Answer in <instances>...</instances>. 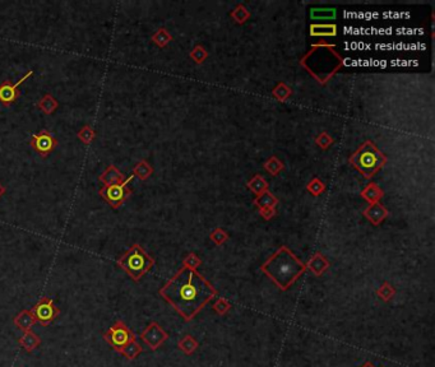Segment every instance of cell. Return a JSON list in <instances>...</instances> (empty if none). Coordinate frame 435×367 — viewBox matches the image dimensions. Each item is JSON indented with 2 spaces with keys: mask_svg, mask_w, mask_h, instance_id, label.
Here are the masks:
<instances>
[{
  "mask_svg": "<svg viewBox=\"0 0 435 367\" xmlns=\"http://www.w3.org/2000/svg\"><path fill=\"white\" fill-rule=\"evenodd\" d=\"M178 347H179V349L183 353H185L187 356H190V354H193L197 351L198 347H199V343H198V341L193 335H184L178 342Z\"/></svg>",
  "mask_w": 435,
  "mask_h": 367,
  "instance_id": "17",
  "label": "cell"
},
{
  "mask_svg": "<svg viewBox=\"0 0 435 367\" xmlns=\"http://www.w3.org/2000/svg\"><path fill=\"white\" fill-rule=\"evenodd\" d=\"M152 172L153 168L151 167V165L147 161H139V162L134 166V168H133V175L139 177L140 180H147V178L152 175Z\"/></svg>",
  "mask_w": 435,
  "mask_h": 367,
  "instance_id": "19",
  "label": "cell"
},
{
  "mask_svg": "<svg viewBox=\"0 0 435 367\" xmlns=\"http://www.w3.org/2000/svg\"><path fill=\"white\" fill-rule=\"evenodd\" d=\"M361 367H376V366H375V364H374V363H373V362H370V361H366V362H365V363H364V364H363V366H361Z\"/></svg>",
  "mask_w": 435,
  "mask_h": 367,
  "instance_id": "31",
  "label": "cell"
},
{
  "mask_svg": "<svg viewBox=\"0 0 435 367\" xmlns=\"http://www.w3.org/2000/svg\"><path fill=\"white\" fill-rule=\"evenodd\" d=\"M365 216L374 223V225L378 226L379 223L387 217V210L384 209L382 205H379L378 203H373V204L365 210Z\"/></svg>",
  "mask_w": 435,
  "mask_h": 367,
  "instance_id": "16",
  "label": "cell"
},
{
  "mask_svg": "<svg viewBox=\"0 0 435 367\" xmlns=\"http://www.w3.org/2000/svg\"><path fill=\"white\" fill-rule=\"evenodd\" d=\"M34 315L36 323L47 326L59 316V309L55 306L54 300L50 297H42L34 308L30 310Z\"/></svg>",
  "mask_w": 435,
  "mask_h": 367,
  "instance_id": "7",
  "label": "cell"
},
{
  "mask_svg": "<svg viewBox=\"0 0 435 367\" xmlns=\"http://www.w3.org/2000/svg\"><path fill=\"white\" fill-rule=\"evenodd\" d=\"M212 309H213V311H215L216 314H218V315L223 316V315H226V314H227L228 311L231 310V303L228 302V301L226 300V298L220 297V298H217V301H216L215 303H213Z\"/></svg>",
  "mask_w": 435,
  "mask_h": 367,
  "instance_id": "24",
  "label": "cell"
},
{
  "mask_svg": "<svg viewBox=\"0 0 435 367\" xmlns=\"http://www.w3.org/2000/svg\"><path fill=\"white\" fill-rule=\"evenodd\" d=\"M394 295H396V290H394L393 286L388 282H384L383 285L376 290V296H378L382 301H384V302L391 301L392 298L394 297Z\"/></svg>",
  "mask_w": 435,
  "mask_h": 367,
  "instance_id": "22",
  "label": "cell"
},
{
  "mask_svg": "<svg viewBox=\"0 0 435 367\" xmlns=\"http://www.w3.org/2000/svg\"><path fill=\"white\" fill-rule=\"evenodd\" d=\"M37 107L44 112L45 115H51L56 111V109L59 107V102L55 99L52 95L46 94L42 99L39 100L37 102Z\"/></svg>",
  "mask_w": 435,
  "mask_h": 367,
  "instance_id": "15",
  "label": "cell"
},
{
  "mask_svg": "<svg viewBox=\"0 0 435 367\" xmlns=\"http://www.w3.org/2000/svg\"><path fill=\"white\" fill-rule=\"evenodd\" d=\"M256 203H260V204H258L259 207L262 208V212H265V210L271 209V208L275 205L276 199L272 197L271 194H268V193H263L262 197L259 198L258 200H256Z\"/></svg>",
  "mask_w": 435,
  "mask_h": 367,
  "instance_id": "25",
  "label": "cell"
},
{
  "mask_svg": "<svg viewBox=\"0 0 435 367\" xmlns=\"http://www.w3.org/2000/svg\"><path fill=\"white\" fill-rule=\"evenodd\" d=\"M99 180L101 181L102 185H111V184H119L125 180L122 171L115 165H109L106 170L99 176Z\"/></svg>",
  "mask_w": 435,
  "mask_h": 367,
  "instance_id": "11",
  "label": "cell"
},
{
  "mask_svg": "<svg viewBox=\"0 0 435 367\" xmlns=\"http://www.w3.org/2000/svg\"><path fill=\"white\" fill-rule=\"evenodd\" d=\"M336 16V11L334 9H311V17L316 19H329L333 18Z\"/></svg>",
  "mask_w": 435,
  "mask_h": 367,
  "instance_id": "27",
  "label": "cell"
},
{
  "mask_svg": "<svg viewBox=\"0 0 435 367\" xmlns=\"http://www.w3.org/2000/svg\"><path fill=\"white\" fill-rule=\"evenodd\" d=\"M134 175H130L129 177L125 178L123 182L119 184H111V185H104L101 190L99 192L100 197L104 200H106L107 204L112 208V209H119L125 200L130 197L132 190L128 188V184L133 180Z\"/></svg>",
  "mask_w": 435,
  "mask_h": 367,
  "instance_id": "5",
  "label": "cell"
},
{
  "mask_svg": "<svg viewBox=\"0 0 435 367\" xmlns=\"http://www.w3.org/2000/svg\"><path fill=\"white\" fill-rule=\"evenodd\" d=\"M310 34L313 36H334L337 34V27L333 24H314L310 27Z\"/></svg>",
  "mask_w": 435,
  "mask_h": 367,
  "instance_id": "20",
  "label": "cell"
},
{
  "mask_svg": "<svg viewBox=\"0 0 435 367\" xmlns=\"http://www.w3.org/2000/svg\"><path fill=\"white\" fill-rule=\"evenodd\" d=\"M57 139L47 130H41L36 134L31 135V147L41 156L42 158H46L55 148L57 147Z\"/></svg>",
  "mask_w": 435,
  "mask_h": 367,
  "instance_id": "9",
  "label": "cell"
},
{
  "mask_svg": "<svg viewBox=\"0 0 435 367\" xmlns=\"http://www.w3.org/2000/svg\"><path fill=\"white\" fill-rule=\"evenodd\" d=\"M152 41L155 42L157 46L165 47L168 42L171 41V35L166 31L165 28H160L155 35L152 36Z\"/></svg>",
  "mask_w": 435,
  "mask_h": 367,
  "instance_id": "23",
  "label": "cell"
},
{
  "mask_svg": "<svg viewBox=\"0 0 435 367\" xmlns=\"http://www.w3.org/2000/svg\"><path fill=\"white\" fill-rule=\"evenodd\" d=\"M363 195L366 198V199L371 200V202H375L378 198H381L382 193H381V190H379L378 188L375 187V185H370V187L366 188L365 192H363Z\"/></svg>",
  "mask_w": 435,
  "mask_h": 367,
  "instance_id": "28",
  "label": "cell"
},
{
  "mask_svg": "<svg viewBox=\"0 0 435 367\" xmlns=\"http://www.w3.org/2000/svg\"><path fill=\"white\" fill-rule=\"evenodd\" d=\"M140 339L144 342V344H147V347H150L151 351H156L167 341L168 334L163 330L160 324L152 321L140 333Z\"/></svg>",
  "mask_w": 435,
  "mask_h": 367,
  "instance_id": "8",
  "label": "cell"
},
{
  "mask_svg": "<svg viewBox=\"0 0 435 367\" xmlns=\"http://www.w3.org/2000/svg\"><path fill=\"white\" fill-rule=\"evenodd\" d=\"M18 343L24 351L31 353V352H34L35 349L41 344V339H40V337L37 335L36 333H34L32 330H28L23 331L22 337L18 339Z\"/></svg>",
  "mask_w": 435,
  "mask_h": 367,
  "instance_id": "14",
  "label": "cell"
},
{
  "mask_svg": "<svg viewBox=\"0 0 435 367\" xmlns=\"http://www.w3.org/2000/svg\"><path fill=\"white\" fill-rule=\"evenodd\" d=\"M260 270L281 291H287L306 270V264L299 260L287 246H281L263 263Z\"/></svg>",
  "mask_w": 435,
  "mask_h": 367,
  "instance_id": "2",
  "label": "cell"
},
{
  "mask_svg": "<svg viewBox=\"0 0 435 367\" xmlns=\"http://www.w3.org/2000/svg\"><path fill=\"white\" fill-rule=\"evenodd\" d=\"M104 339L115 351L120 352L128 343L137 341V337L124 321L117 320L114 325L110 326L109 330L104 334Z\"/></svg>",
  "mask_w": 435,
  "mask_h": 367,
  "instance_id": "6",
  "label": "cell"
},
{
  "mask_svg": "<svg viewBox=\"0 0 435 367\" xmlns=\"http://www.w3.org/2000/svg\"><path fill=\"white\" fill-rule=\"evenodd\" d=\"M6 193H7V189H6V187H4L3 184L0 182V198L3 197V195H4V194H6Z\"/></svg>",
  "mask_w": 435,
  "mask_h": 367,
  "instance_id": "30",
  "label": "cell"
},
{
  "mask_svg": "<svg viewBox=\"0 0 435 367\" xmlns=\"http://www.w3.org/2000/svg\"><path fill=\"white\" fill-rule=\"evenodd\" d=\"M200 264H202V260H200L194 253L188 254V255L185 256L184 260H183V265L187 266V268L189 269H193V270H197V268L200 265Z\"/></svg>",
  "mask_w": 435,
  "mask_h": 367,
  "instance_id": "26",
  "label": "cell"
},
{
  "mask_svg": "<svg viewBox=\"0 0 435 367\" xmlns=\"http://www.w3.org/2000/svg\"><path fill=\"white\" fill-rule=\"evenodd\" d=\"M350 161L365 177H371L386 163V157L373 143L366 142L354 153Z\"/></svg>",
  "mask_w": 435,
  "mask_h": 367,
  "instance_id": "4",
  "label": "cell"
},
{
  "mask_svg": "<svg viewBox=\"0 0 435 367\" xmlns=\"http://www.w3.org/2000/svg\"><path fill=\"white\" fill-rule=\"evenodd\" d=\"M143 348L142 346H140L139 343H138L137 341H133L130 342V343H128L127 346L124 347V348L122 349V351L119 352V353H122L123 356L125 357L127 359H129V361H132V359L137 358L138 356H139L140 353H142Z\"/></svg>",
  "mask_w": 435,
  "mask_h": 367,
  "instance_id": "18",
  "label": "cell"
},
{
  "mask_svg": "<svg viewBox=\"0 0 435 367\" xmlns=\"http://www.w3.org/2000/svg\"><path fill=\"white\" fill-rule=\"evenodd\" d=\"M34 75V70H28L21 79L17 80L16 83H12L11 80H4L3 84H0V102L3 106H11L12 104L18 100L19 92L18 87L24 82V80L28 79L30 77Z\"/></svg>",
  "mask_w": 435,
  "mask_h": 367,
  "instance_id": "10",
  "label": "cell"
},
{
  "mask_svg": "<svg viewBox=\"0 0 435 367\" xmlns=\"http://www.w3.org/2000/svg\"><path fill=\"white\" fill-rule=\"evenodd\" d=\"M306 268L310 269L314 276L321 277L322 274L329 268V261L327 260L326 256L322 255L321 253H316L315 255L309 260V263L306 264Z\"/></svg>",
  "mask_w": 435,
  "mask_h": 367,
  "instance_id": "12",
  "label": "cell"
},
{
  "mask_svg": "<svg viewBox=\"0 0 435 367\" xmlns=\"http://www.w3.org/2000/svg\"><path fill=\"white\" fill-rule=\"evenodd\" d=\"M13 323H14V325H16L17 328L19 329V330L28 331V330H32L34 325L36 324V320H35V318H34V315H32L31 311L22 310L21 313H19L18 315H17L16 318L13 319Z\"/></svg>",
  "mask_w": 435,
  "mask_h": 367,
  "instance_id": "13",
  "label": "cell"
},
{
  "mask_svg": "<svg viewBox=\"0 0 435 367\" xmlns=\"http://www.w3.org/2000/svg\"><path fill=\"white\" fill-rule=\"evenodd\" d=\"M185 321H190L197 314L217 296L216 288L197 270L183 266L171 280L158 291Z\"/></svg>",
  "mask_w": 435,
  "mask_h": 367,
  "instance_id": "1",
  "label": "cell"
},
{
  "mask_svg": "<svg viewBox=\"0 0 435 367\" xmlns=\"http://www.w3.org/2000/svg\"><path fill=\"white\" fill-rule=\"evenodd\" d=\"M117 264L133 281L138 282L155 265V259L148 255L139 243H134L118 259Z\"/></svg>",
  "mask_w": 435,
  "mask_h": 367,
  "instance_id": "3",
  "label": "cell"
},
{
  "mask_svg": "<svg viewBox=\"0 0 435 367\" xmlns=\"http://www.w3.org/2000/svg\"><path fill=\"white\" fill-rule=\"evenodd\" d=\"M227 233L223 230H221V228H217V230H215L211 233V240L215 243H217V245H222V243L227 240Z\"/></svg>",
  "mask_w": 435,
  "mask_h": 367,
  "instance_id": "29",
  "label": "cell"
},
{
  "mask_svg": "<svg viewBox=\"0 0 435 367\" xmlns=\"http://www.w3.org/2000/svg\"><path fill=\"white\" fill-rule=\"evenodd\" d=\"M77 137L83 144L89 145L91 144V143L95 140V138H96V132H95L94 128L90 127V125H84V127L77 133Z\"/></svg>",
  "mask_w": 435,
  "mask_h": 367,
  "instance_id": "21",
  "label": "cell"
}]
</instances>
